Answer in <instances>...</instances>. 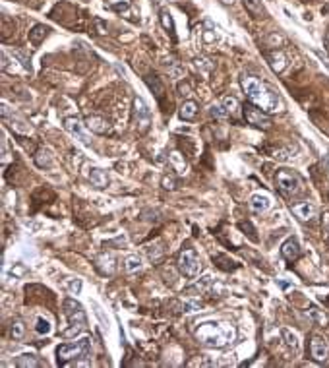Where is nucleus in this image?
Here are the masks:
<instances>
[{"mask_svg": "<svg viewBox=\"0 0 329 368\" xmlns=\"http://www.w3.org/2000/svg\"><path fill=\"white\" fill-rule=\"evenodd\" d=\"M146 82H148V86L155 91V95L161 99V95L164 93V88H163V84L159 82V78H157V76H148V78H146Z\"/></svg>", "mask_w": 329, "mask_h": 368, "instance_id": "27", "label": "nucleus"}, {"mask_svg": "<svg viewBox=\"0 0 329 368\" xmlns=\"http://www.w3.org/2000/svg\"><path fill=\"white\" fill-rule=\"evenodd\" d=\"M298 151V146H288V147H284V149H277L275 153H273V157L275 159H288L292 153H296Z\"/></svg>", "mask_w": 329, "mask_h": 368, "instance_id": "30", "label": "nucleus"}, {"mask_svg": "<svg viewBox=\"0 0 329 368\" xmlns=\"http://www.w3.org/2000/svg\"><path fill=\"white\" fill-rule=\"evenodd\" d=\"M12 273H16V275H22V273H26V267H22V265H20V267H16V271L12 269Z\"/></svg>", "mask_w": 329, "mask_h": 368, "instance_id": "44", "label": "nucleus"}, {"mask_svg": "<svg viewBox=\"0 0 329 368\" xmlns=\"http://www.w3.org/2000/svg\"><path fill=\"white\" fill-rule=\"evenodd\" d=\"M196 339L206 345V347H211V349H224L228 347L234 339H236V329L234 325L228 324V322H215V320H210V322H202L198 324L194 331Z\"/></svg>", "mask_w": 329, "mask_h": 368, "instance_id": "1", "label": "nucleus"}, {"mask_svg": "<svg viewBox=\"0 0 329 368\" xmlns=\"http://www.w3.org/2000/svg\"><path fill=\"white\" fill-rule=\"evenodd\" d=\"M221 105H223L224 111H226L228 115H234V113H236V111L240 109L238 99H236V97H232V95H226V97H223Z\"/></svg>", "mask_w": 329, "mask_h": 368, "instance_id": "26", "label": "nucleus"}, {"mask_svg": "<svg viewBox=\"0 0 329 368\" xmlns=\"http://www.w3.org/2000/svg\"><path fill=\"white\" fill-rule=\"evenodd\" d=\"M91 351V339L90 337H82L72 343H62L56 349V358H58V364H66L70 360H78L82 356H88V353Z\"/></svg>", "mask_w": 329, "mask_h": 368, "instance_id": "4", "label": "nucleus"}, {"mask_svg": "<svg viewBox=\"0 0 329 368\" xmlns=\"http://www.w3.org/2000/svg\"><path fill=\"white\" fill-rule=\"evenodd\" d=\"M161 24H163V28L166 31H170V33L174 31V24H172V18H170V14H168L166 10H163V12H161Z\"/></svg>", "mask_w": 329, "mask_h": 368, "instance_id": "34", "label": "nucleus"}, {"mask_svg": "<svg viewBox=\"0 0 329 368\" xmlns=\"http://www.w3.org/2000/svg\"><path fill=\"white\" fill-rule=\"evenodd\" d=\"M273 206L270 194H264V192H256L254 196L250 198V209L254 213H266L270 207Z\"/></svg>", "mask_w": 329, "mask_h": 368, "instance_id": "11", "label": "nucleus"}, {"mask_svg": "<svg viewBox=\"0 0 329 368\" xmlns=\"http://www.w3.org/2000/svg\"><path fill=\"white\" fill-rule=\"evenodd\" d=\"M140 267H142V258H140V256H128V258H126V262H124V269H126V271H130V273H132V271H138V269H140Z\"/></svg>", "mask_w": 329, "mask_h": 368, "instance_id": "29", "label": "nucleus"}, {"mask_svg": "<svg viewBox=\"0 0 329 368\" xmlns=\"http://www.w3.org/2000/svg\"><path fill=\"white\" fill-rule=\"evenodd\" d=\"M114 10H128V4L122 2V4H114Z\"/></svg>", "mask_w": 329, "mask_h": 368, "instance_id": "43", "label": "nucleus"}, {"mask_svg": "<svg viewBox=\"0 0 329 368\" xmlns=\"http://www.w3.org/2000/svg\"><path fill=\"white\" fill-rule=\"evenodd\" d=\"M10 335H12V339H16V341H22V339L26 337V324H24L22 320H16V322H12V327H10Z\"/></svg>", "mask_w": 329, "mask_h": 368, "instance_id": "25", "label": "nucleus"}, {"mask_svg": "<svg viewBox=\"0 0 329 368\" xmlns=\"http://www.w3.org/2000/svg\"><path fill=\"white\" fill-rule=\"evenodd\" d=\"M161 184H163L164 190H174V188H176V180H174L172 175H170V177H168V175H164L163 180H161Z\"/></svg>", "mask_w": 329, "mask_h": 368, "instance_id": "37", "label": "nucleus"}, {"mask_svg": "<svg viewBox=\"0 0 329 368\" xmlns=\"http://www.w3.org/2000/svg\"><path fill=\"white\" fill-rule=\"evenodd\" d=\"M242 89H244L246 97H248L256 107H260L262 111H266L268 115H270V113L281 111V101H279V97H277L264 82H260L258 78L244 76V78H242Z\"/></svg>", "mask_w": 329, "mask_h": 368, "instance_id": "2", "label": "nucleus"}, {"mask_svg": "<svg viewBox=\"0 0 329 368\" xmlns=\"http://www.w3.org/2000/svg\"><path fill=\"white\" fill-rule=\"evenodd\" d=\"M2 118H4L6 122H10V126L14 128L16 132H20V134H30L31 132L30 124H28L26 120L18 118L16 115H14V117H10V111H8V107H6V105L2 107Z\"/></svg>", "mask_w": 329, "mask_h": 368, "instance_id": "14", "label": "nucleus"}, {"mask_svg": "<svg viewBox=\"0 0 329 368\" xmlns=\"http://www.w3.org/2000/svg\"><path fill=\"white\" fill-rule=\"evenodd\" d=\"M308 314H310V318L314 320V322H318L320 325H326V322H328V318H326V314H322L320 310L316 308V306H310V310H308Z\"/></svg>", "mask_w": 329, "mask_h": 368, "instance_id": "32", "label": "nucleus"}, {"mask_svg": "<svg viewBox=\"0 0 329 368\" xmlns=\"http://www.w3.org/2000/svg\"><path fill=\"white\" fill-rule=\"evenodd\" d=\"M95 265H97V269L103 275H110L114 271V258H112V254H106V252L99 254L97 260H95Z\"/></svg>", "mask_w": 329, "mask_h": 368, "instance_id": "16", "label": "nucleus"}, {"mask_svg": "<svg viewBox=\"0 0 329 368\" xmlns=\"http://www.w3.org/2000/svg\"><path fill=\"white\" fill-rule=\"evenodd\" d=\"M198 109H200V107H198L196 101H184L182 107H180L178 115L182 120H188V122H190V120H194L196 115H198Z\"/></svg>", "mask_w": 329, "mask_h": 368, "instance_id": "21", "label": "nucleus"}, {"mask_svg": "<svg viewBox=\"0 0 329 368\" xmlns=\"http://www.w3.org/2000/svg\"><path fill=\"white\" fill-rule=\"evenodd\" d=\"M213 260H219V262H223V264H219L221 267H223V269H234V267H236V264H234L232 260H228L226 256H223V254H215V256H213Z\"/></svg>", "mask_w": 329, "mask_h": 368, "instance_id": "35", "label": "nucleus"}, {"mask_svg": "<svg viewBox=\"0 0 329 368\" xmlns=\"http://www.w3.org/2000/svg\"><path fill=\"white\" fill-rule=\"evenodd\" d=\"M244 118H246L248 124H252L256 128H262V130H270L271 128V118L268 117V113L262 111L260 107L246 105V107H244Z\"/></svg>", "mask_w": 329, "mask_h": 368, "instance_id": "7", "label": "nucleus"}, {"mask_svg": "<svg viewBox=\"0 0 329 368\" xmlns=\"http://www.w3.org/2000/svg\"><path fill=\"white\" fill-rule=\"evenodd\" d=\"M224 4H232V0H223Z\"/></svg>", "mask_w": 329, "mask_h": 368, "instance_id": "47", "label": "nucleus"}, {"mask_svg": "<svg viewBox=\"0 0 329 368\" xmlns=\"http://www.w3.org/2000/svg\"><path fill=\"white\" fill-rule=\"evenodd\" d=\"M41 364L43 362L37 358V354L33 353H24L16 358V366L18 368H35V366H41Z\"/></svg>", "mask_w": 329, "mask_h": 368, "instance_id": "20", "label": "nucleus"}, {"mask_svg": "<svg viewBox=\"0 0 329 368\" xmlns=\"http://www.w3.org/2000/svg\"><path fill=\"white\" fill-rule=\"evenodd\" d=\"M322 229H324V238L329 244V213H324V217H322Z\"/></svg>", "mask_w": 329, "mask_h": 368, "instance_id": "38", "label": "nucleus"}, {"mask_svg": "<svg viewBox=\"0 0 329 368\" xmlns=\"http://www.w3.org/2000/svg\"><path fill=\"white\" fill-rule=\"evenodd\" d=\"M210 113H211V117H213V118H219V120H223V118L228 117V113L224 111L223 105H213V107L210 109Z\"/></svg>", "mask_w": 329, "mask_h": 368, "instance_id": "33", "label": "nucleus"}, {"mask_svg": "<svg viewBox=\"0 0 329 368\" xmlns=\"http://www.w3.org/2000/svg\"><path fill=\"white\" fill-rule=\"evenodd\" d=\"M310 353L316 362H326L329 358V343L322 335H314L310 341Z\"/></svg>", "mask_w": 329, "mask_h": 368, "instance_id": "10", "label": "nucleus"}, {"mask_svg": "<svg viewBox=\"0 0 329 368\" xmlns=\"http://www.w3.org/2000/svg\"><path fill=\"white\" fill-rule=\"evenodd\" d=\"M275 182H277V188L281 190V194H284L286 198H292V196H296L302 190V178L294 171H290V169L277 171Z\"/></svg>", "mask_w": 329, "mask_h": 368, "instance_id": "5", "label": "nucleus"}, {"mask_svg": "<svg viewBox=\"0 0 329 368\" xmlns=\"http://www.w3.org/2000/svg\"><path fill=\"white\" fill-rule=\"evenodd\" d=\"M64 285L70 294H80V291H82V279H66Z\"/></svg>", "mask_w": 329, "mask_h": 368, "instance_id": "31", "label": "nucleus"}, {"mask_svg": "<svg viewBox=\"0 0 329 368\" xmlns=\"http://www.w3.org/2000/svg\"><path fill=\"white\" fill-rule=\"evenodd\" d=\"M46 33H48V28L41 26V24H39V26H35V28L30 31V41H31V45H39L46 37Z\"/></svg>", "mask_w": 329, "mask_h": 368, "instance_id": "24", "label": "nucleus"}, {"mask_svg": "<svg viewBox=\"0 0 329 368\" xmlns=\"http://www.w3.org/2000/svg\"><path fill=\"white\" fill-rule=\"evenodd\" d=\"M86 126H88V130H91V132H95V134H106L108 132V128H110L108 122L101 117H90L86 120Z\"/></svg>", "mask_w": 329, "mask_h": 368, "instance_id": "19", "label": "nucleus"}, {"mask_svg": "<svg viewBox=\"0 0 329 368\" xmlns=\"http://www.w3.org/2000/svg\"><path fill=\"white\" fill-rule=\"evenodd\" d=\"M50 329H52L50 322H48L46 318H43V316H39V318H37V324H35V331H37L39 335H48Z\"/></svg>", "mask_w": 329, "mask_h": 368, "instance_id": "28", "label": "nucleus"}, {"mask_svg": "<svg viewBox=\"0 0 329 368\" xmlns=\"http://www.w3.org/2000/svg\"><path fill=\"white\" fill-rule=\"evenodd\" d=\"M134 118H136V126H138L140 132H146L150 128L151 111L142 97H136L134 99Z\"/></svg>", "mask_w": 329, "mask_h": 368, "instance_id": "8", "label": "nucleus"}, {"mask_svg": "<svg viewBox=\"0 0 329 368\" xmlns=\"http://www.w3.org/2000/svg\"><path fill=\"white\" fill-rule=\"evenodd\" d=\"M242 4L254 18H264L266 16V8H264L262 0H242Z\"/></svg>", "mask_w": 329, "mask_h": 368, "instance_id": "23", "label": "nucleus"}, {"mask_svg": "<svg viewBox=\"0 0 329 368\" xmlns=\"http://www.w3.org/2000/svg\"><path fill=\"white\" fill-rule=\"evenodd\" d=\"M88 177L93 182V186H97V188H106L108 186V175H106V171L99 169V167H90Z\"/></svg>", "mask_w": 329, "mask_h": 368, "instance_id": "15", "label": "nucleus"}, {"mask_svg": "<svg viewBox=\"0 0 329 368\" xmlns=\"http://www.w3.org/2000/svg\"><path fill=\"white\" fill-rule=\"evenodd\" d=\"M281 335H283V339H284V345H286V347H288L294 354H298L300 353L298 335H296L292 329H288V327H283V329H281Z\"/></svg>", "mask_w": 329, "mask_h": 368, "instance_id": "18", "label": "nucleus"}, {"mask_svg": "<svg viewBox=\"0 0 329 368\" xmlns=\"http://www.w3.org/2000/svg\"><path fill=\"white\" fill-rule=\"evenodd\" d=\"M170 161L174 163L176 167H180V171H182V173L186 171V163H182V161H180V155H178V153H172V155H170Z\"/></svg>", "mask_w": 329, "mask_h": 368, "instance_id": "40", "label": "nucleus"}, {"mask_svg": "<svg viewBox=\"0 0 329 368\" xmlns=\"http://www.w3.org/2000/svg\"><path fill=\"white\" fill-rule=\"evenodd\" d=\"M238 227H240V229H242V231H248V236H250L252 240H258V236L254 235V229H252V225H250L248 221H242V223H240Z\"/></svg>", "mask_w": 329, "mask_h": 368, "instance_id": "39", "label": "nucleus"}, {"mask_svg": "<svg viewBox=\"0 0 329 368\" xmlns=\"http://www.w3.org/2000/svg\"><path fill=\"white\" fill-rule=\"evenodd\" d=\"M178 269L180 273L184 275V277H188V279H194L200 275V269H202V264H200V258H198V254H196L194 248H184V250L180 252L178 256Z\"/></svg>", "mask_w": 329, "mask_h": 368, "instance_id": "6", "label": "nucleus"}, {"mask_svg": "<svg viewBox=\"0 0 329 368\" xmlns=\"http://www.w3.org/2000/svg\"><path fill=\"white\" fill-rule=\"evenodd\" d=\"M178 93L182 97H188L190 93H192V88H190V84H178Z\"/></svg>", "mask_w": 329, "mask_h": 368, "instance_id": "41", "label": "nucleus"}, {"mask_svg": "<svg viewBox=\"0 0 329 368\" xmlns=\"http://www.w3.org/2000/svg\"><path fill=\"white\" fill-rule=\"evenodd\" d=\"M35 165L39 169H50L52 167V153L48 149H39L35 153Z\"/></svg>", "mask_w": 329, "mask_h": 368, "instance_id": "22", "label": "nucleus"}, {"mask_svg": "<svg viewBox=\"0 0 329 368\" xmlns=\"http://www.w3.org/2000/svg\"><path fill=\"white\" fill-rule=\"evenodd\" d=\"M62 308H64V314L70 322V329L62 331V337H74L78 333H82L86 327H88V316H86V310L84 306L76 300V298H66L62 302Z\"/></svg>", "mask_w": 329, "mask_h": 368, "instance_id": "3", "label": "nucleus"}, {"mask_svg": "<svg viewBox=\"0 0 329 368\" xmlns=\"http://www.w3.org/2000/svg\"><path fill=\"white\" fill-rule=\"evenodd\" d=\"M194 64L198 66V68H202L204 72H211V70H213V64H211L208 59H204V57H202V59H196Z\"/></svg>", "mask_w": 329, "mask_h": 368, "instance_id": "36", "label": "nucleus"}, {"mask_svg": "<svg viewBox=\"0 0 329 368\" xmlns=\"http://www.w3.org/2000/svg\"><path fill=\"white\" fill-rule=\"evenodd\" d=\"M326 45H328V49H329V30H328V35H326Z\"/></svg>", "mask_w": 329, "mask_h": 368, "instance_id": "46", "label": "nucleus"}, {"mask_svg": "<svg viewBox=\"0 0 329 368\" xmlns=\"http://www.w3.org/2000/svg\"><path fill=\"white\" fill-rule=\"evenodd\" d=\"M64 128H66V132L72 134L76 140H80L84 146H90L91 144V138L90 134L86 132V128H84V124L78 120L76 117H68L64 118Z\"/></svg>", "mask_w": 329, "mask_h": 368, "instance_id": "9", "label": "nucleus"}, {"mask_svg": "<svg viewBox=\"0 0 329 368\" xmlns=\"http://www.w3.org/2000/svg\"><path fill=\"white\" fill-rule=\"evenodd\" d=\"M213 362L211 360H206V358H196V360H192L190 362V366H211Z\"/></svg>", "mask_w": 329, "mask_h": 368, "instance_id": "42", "label": "nucleus"}, {"mask_svg": "<svg viewBox=\"0 0 329 368\" xmlns=\"http://www.w3.org/2000/svg\"><path fill=\"white\" fill-rule=\"evenodd\" d=\"M270 41H271V43H279V41H281V39H279V37H277V35H271V37H270Z\"/></svg>", "mask_w": 329, "mask_h": 368, "instance_id": "45", "label": "nucleus"}, {"mask_svg": "<svg viewBox=\"0 0 329 368\" xmlns=\"http://www.w3.org/2000/svg\"><path fill=\"white\" fill-rule=\"evenodd\" d=\"M268 62H270L271 70L275 74L283 72L284 66H286V57H284L281 51H273V53H268Z\"/></svg>", "mask_w": 329, "mask_h": 368, "instance_id": "17", "label": "nucleus"}, {"mask_svg": "<svg viewBox=\"0 0 329 368\" xmlns=\"http://www.w3.org/2000/svg\"><path fill=\"white\" fill-rule=\"evenodd\" d=\"M281 254H283L284 260H288V262H294V260H296V258L300 256V244H298V240H296L294 236L286 238L283 244H281Z\"/></svg>", "mask_w": 329, "mask_h": 368, "instance_id": "13", "label": "nucleus"}, {"mask_svg": "<svg viewBox=\"0 0 329 368\" xmlns=\"http://www.w3.org/2000/svg\"><path fill=\"white\" fill-rule=\"evenodd\" d=\"M292 213L298 217L300 221H312L318 215V209H316L314 204H310V202H302V204H294L292 206Z\"/></svg>", "mask_w": 329, "mask_h": 368, "instance_id": "12", "label": "nucleus"}]
</instances>
